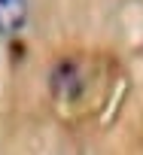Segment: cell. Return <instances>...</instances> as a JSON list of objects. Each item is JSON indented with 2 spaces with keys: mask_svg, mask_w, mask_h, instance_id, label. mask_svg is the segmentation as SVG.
<instances>
[{
  "mask_svg": "<svg viewBox=\"0 0 143 155\" xmlns=\"http://www.w3.org/2000/svg\"><path fill=\"white\" fill-rule=\"evenodd\" d=\"M31 15V0H0V37H15L25 31Z\"/></svg>",
  "mask_w": 143,
  "mask_h": 155,
  "instance_id": "cell-1",
  "label": "cell"
}]
</instances>
